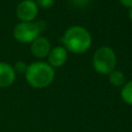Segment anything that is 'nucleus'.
<instances>
[{
  "label": "nucleus",
  "mask_w": 132,
  "mask_h": 132,
  "mask_svg": "<svg viewBox=\"0 0 132 132\" xmlns=\"http://www.w3.org/2000/svg\"><path fill=\"white\" fill-rule=\"evenodd\" d=\"M61 41L63 46L72 54H84L92 45V35L82 26H70L64 32Z\"/></svg>",
  "instance_id": "1"
},
{
  "label": "nucleus",
  "mask_w": 132,
  "mask_h": 132,
  "mask_svg": "<svg viewBox=\"0 0 132 132\" xmlns=\"http://www.w3.org/2000/svg\"><path fill=\"white\" fill-rule=\"evenodd\" d=\"M25 78L32 88L43 89L54 81L55 70L47 62L36 61L28 65Z\"/></svg>",
  "instance_id": "2"
},
{
  "label": "nucleus",
  "mask_w": 132,
  "mask_h": 132,
  "mask_svg": "<svg viewBox=\"0 0 132 132\" xmlns=\"http://www.w3.org/2000/svg\"><path fill=\"white\" fill-rule=\"evenodd\" d=\"M93 68L96 72L104 75H108L116 69L117 56L114 51L107 45L100 46L96 50L92 59Z\"/></svg>",
  "instance_id": "3"
},
{
  "label": "nucleus",
  "mask_w": 132,
  "mask_h": 132,
  "mask_svg": "<svg viewBox=\"0 0 132 132\" xmlns=\"http://www.w3.org/2000/svg\"><path fill=\"white\" fill-rule=\"evenodd\" d=\"M40 32L41 28L35 22H19L12 30L14 39L21 43H31L40 36Z\"/></svg>",
  "instance_id": "4"
},
{
  "label": "nucleus",
  "mask_w": 132,
  "mask_h": 132,
  "mask_svg": "<svg viewBox=\"0 0 132 132\" xmlns=\"http://www.w3.org/2000/svg\"><path fill=\"white\" fill-rule=\"evenodd\" d=\"M15 13L20 22H34L38 15V6L34 0H23L18 4Z\"/></svg>",
  "instance_id": "5"
},
{
  "label": "nucleus",
  "mask_w": 132,
  "mask_h": 132,
  "mask_svg": "<svg viewBox=\"0 0 132 132\" xmlns=\"http://www.w3.org/2000/svg\"><path fill=\"white\" fill-rule=\"evenodd\" d=\"M51 50L52 47H51L50 40L43 36H38L36 39H34L31 42V45H30V51L32 55L37 59L46 58Z\"/></svg>",
  "instance_id": "6"
},
{
  "label": "nucleus",
  "mask_w": 132,
  "mask_h": 132,
  "mask_svg": "<svg viewBox=\"0 0 132 132\" xmlns=\"http://www.w3.org/2000/svg\"><path fill=\"white\" fill-rule=\"evenodd\" d=\"M47 63L53 67V68H58L63 66L68 58V52L67 50L62 46V45H58L53 47L48 55H47Z\"/></svg>",
  "instance_id": "7"
},
{
  "label": "nucleus",
  "mask_w": 132,
  "mask_h": 132,
  "mask_svg": "<svg viewBox=\"0 0 132 132\" xmlns=\"http://www.w3.org/2000/svg\"><path fill=\"white\" fill-rule=\"evenodd\" d=\"M15 75L13 67L10 64L0 62V88H7L11 86L15 79Z\"/></svg>",
  "instance_id": "8"
},
{
  "label": "nucleus",
  "mask_w": 132,
  "mask_h": 132,
  "mask_svg": "<svg viewBox=\"0 0 132 132\" xmlns=\"http://www.w3.org/2000/svg\"><path fill=\"white\" fill-rule=\"evenodd\" d=\"M108 80L113 87H123L126 84V76L121 70L114 69L108 74Z\"/></svg>",
  "instance_id": "9"
},
{
  "label": "nucleus",
  "mask_w": 132,
  "mask_h": 132,
  "mask_svg": "<svg viewBox=\"0 0 132 132\" xmlns=\"http://www.w3.org/2000/svg\"><path fill=\"white\" fill-rule=\"evenodd\" d=\"M121 97L125 103L132 105V79L126 81V84L121 89Z\"/></svg>",
  "instance_id": "10"
},
{
  "label": "nucleus",
  "mask_w": 132,
  "mask_h": 132,
  "mask_svg": "<svg viewBox=\"0 0 132 132\" xmlns=\"http://www.w3.org/2000/svg\"><path fill=\"white\" fill-rule=\"evenodd\" d=\"M12 67H13V70H14L15 74H16V73H24V74H25L28 65H27L24 61H18V62H15V64H14Z\"/></svg>",
  "instance_id": "11"
},
{
  "label": "nucleus",
  "mask_w": 132,
  "mask_h": 132,
  "mask_svg": "<svg viewBox=\"0 0 132 132\" xmlns=\"http://www.w3.org/2000/svg\"><path fill=\"white\" fill-rule=\"evenodd\" d=\"M34 1L38 6V8H42V9L51 8L55 2V0H34Z\"/></svg>",
  "instance_id": "12"
},
{
  "label": "nucleus",
  "mask_w": 132,
  "mask_h": 132,
  "mask_svg": "<svg viewBox=\"0 0 132 132\" xmlns=\"http://www.w3.org/2000/svg\"><path fill=\"white\" fill-rule=\"evenodd\" d=\"M72 4H74L75 6H78V7H82V6H86L90 3L91 0H69Z\"/></svg>",
  "instance_id": "13"
},
{
  "label": "nucleus",
  "mask_w": 132,
  "mask_h": 132,
  "mask_svg": "<svg viewBox=\"0 0 132 132\" xmlns=\"http://www.w3.org/2000/svg\"><path fill=\"white\" fill-rule=\"evenodd\" d=\"M119 1L123 6H125L127 8H131L132 7V0H119Z\"/></svg>",
  "instance_id": "14"
},
{
  "label": "nucleus",
  "mask_w": 132,
  "mask_h": 132,
  "mask_svg": "<svg viewBox=\"0 0 132 132\" xmlns=\"http://www.w3.org/2000/svg\"><path fill=\"white\" fill-rule=\"evenodd\" d=\"M128 16H129L130 21L132 22V7H131V8H129V11H128Z\"/></svg>",
  "instance_id": "15"
}]
</instances>
